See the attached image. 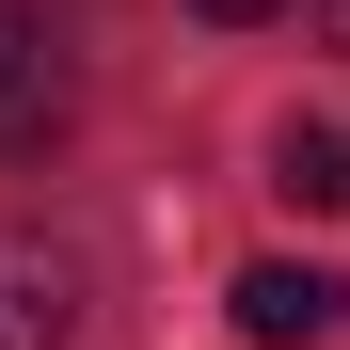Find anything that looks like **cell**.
<instances>
[{
	"mask_svg": "<svg viewBox=\"0 0 350 350\" xmlns=\"http://www.w3.org/2000/svg\"><path fill=\"white\" fill-rule=\"evenodd\" d=\"M64 334H80V271L0 223V350H64Z\"/></svg>",
	"mask_w": 350,
	"mask_h": 350,
	"instance_id": "6da1fadb",
	"label": "cell"
},
{
	"mask_svg": "<svg viewBox=\"0 0 350 350\" xmlns=\"http://www.w3.org/2000/svg\"><path fill=\"white\" fill-rule=\"evenodd\" d=\"M334 319H350V286H334V271H286V255L239 271V334H255V350H319Z\"/></svg>",
	"mask_w": 350,
	"mask_h": 350,
	"instance_id": "7a4b0ae2",
	"label": "cell"
},
{
	"mask_svg": "<svg viewBox=\"0 0 350 350\" xmlns=\"http://www.w3.org/2000/svg\"><path fill=\"white\" fill-rule=\"evenodd\" d=\"M48 111H64V64H48V32L16 16V0H0V144H32Z\"/></svg>",
	"mask_w": 350,
	"mask_h": 350,
	"instance_id": "3957f363",
	"label": "cell"
},
{
	"mask_svg": "<svg viewBox=\"0 0 350 350\" xmlns=\"http://www.w3.org/2000/svg\"><path fill=\"white\" fill-rule=\"evenodd\" d=\"M271 191L334 223V207H350V128H286V144H271Z\"/></svg>",
	"mask_w": 350,
	"mask_h": 350,
	"instance_id": "277c9868",
	"label": "cell"
},
{
	"mask_svg": "<svg viewBox=\"0 0 350 350\" xmlns=\"http://www.w3.org/2000/svg\"><path fill=\"white\" fill-rule=\"evenodd\" d=\"M207 16H223V32H255V16H286V0H207Z\"/></svg>",
	"mask_w": 350,
	"mask_h": 350,
	"instance_id": "5b68a950",
	"label": "cell"
}]
</instances>
